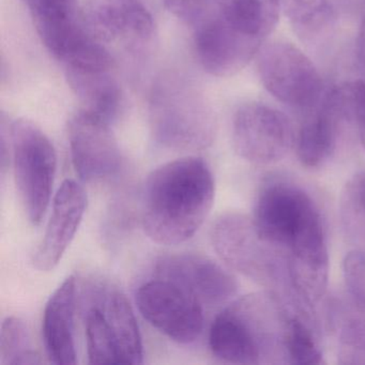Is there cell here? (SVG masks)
<instances>
[{"instance_id":"obj_15","label":"cell","mask_w":365,"mask_h":365,"mask_svg":"<svg viewBox=\"0 0 365 365\" xmlns=\"http://www.w3.org/2000/svg\"><path fill=\"white\" fill-rule=\"evenodd\" d=\"M87 206L82 185L68 179L55 195L52 215L43 239L34 254L33 264L38 270H53L71 245Z\"/></svg>"},{"instance_id":"obj_6","label":"cell","mask_w":365,"mask_h":365,"mask_svg":"<svg viewBox=\"0 0 365 365\" xmlns=\"http://www.w3.org/2000/svg\"><path fill=\"white\" fill-rule=\"evenodd\" d=\"M252 220L264 240L285 252L301 235L324 223L311 195L283 180L270 181L262 187Z\"/></svg>"},{"instance_id":"obj_13","label":"cell","mask_w":365,"mask_h":365,"mask_svg":"<svg viewBox=\"0 0 365 365\" xmlns=\"http://www.w3.org/2000/svg\"><path fill=\"white\" fill-rule=\"evenodd\" d=\"M309 113L294 144L301 164L307 168H318L334 153L339 120L351 114L346 86L324 93L319 104Z\"/></svg>"},{"instance_id":"obj_2","label":"cell","mask_w":365,"mask_h":365,"mask_svg":"<svg viewBox=\"0 0 365 365\" xmlns=\"http://www.w3.org/2000/svg\"><path fill=\"white\" fill-rule=\"evenodd\" d=\"M288 318L274 294L242 297L213 320L209 347L215 358L232 364H267L270 356L286 363Z\"/></svg>"},{"instance_id":"obj_22","label":"cell","mask_w":365,"mask_h":365,"mask_svg":"<svg viewBox=\"0 0 365 365\" xmlns=\"http://www.w3.org/2000/svg\"><path fill=\"white\" fill-rule=\"evenodd\" d=\"M286 363L318 365L324 363L322 348L305 318L289 315L285 336Z\"/></svg>"},{"instance_id":"obj_26","label":"cell","mask_w":365,"mask_h":365,"mask_svg":"<svg viewBox=\"0 0 365 365\" xmlns=\"http://www.w3.org/2000/svg\"><path fill=\"white\" fill-rule=\"evenodd\" d=\"M348 99H349L350 113L356 119L361 144L365 149V76L360 80L346 85Z\"/></svg>"},{"instance_id":"obj_3","label":"cell","mask_w":365,"mask_h":365,"mask_svg":"<svg viewBox=\"0 0 365 365\" xmlns=\"http://www.w3.org/2000/svg\"><path fill=\"white\" fill-rule=\"evenodd\" d=\"M150 125L160 145L177 151L207 148L215 133L210 108L193 89L177 81H164L153 91Z\"/></svg>"},{"instance_id":"obj_5","label":"cell","mask_w":365,"mask_h":365,"mask_svg":"<svg viewBox=\"0 0 365 365\" xmlns=\"http://www.w3.org/2000/svg\"><path fill=\"white\" fill-rule=\"evenodd\" d=\"M211 242L222 262L262 285H273L283 274L281 250L262 238L252 217L224 213L211 228Z\"/></svg>"},{"instance_id":"obj_24","label":"cell","mask_w":365,"mask_h":365,"mask_svg":"<svg viewBox=\"0 0 365 365\" xmlns=\"http://www.w3.org/2000/svg\"><path fill=\"white\" fill-rule=\"evenodd\" d=\"M343 273L354 304L361 313L365 314V251L349 252L343 262Z\"/></svg>"},{"instance_id":"obj_17","label":"cell","mask_w":365,"mask_h":365,"mask_svg":"<svg viewBox=\"0 0 365 365\" xmlns=\"http://www.w3.org/2000/svg\"><path fill=\"white\" fill-rule=\"evenodd\" d=\"M86 302L95 305L112 335L123 364H142L144 359L142 337L131 304L117 286L106 282L91 284Z\"/></svg>"},{"instance_id":"obj_9","label":"cell","mask_w":365,"mask_h":365,"mask_svg":"<svg viewBox=\"0 0 365 365\" xmlns=\"http://www.w3.org/2000/svg\"><path fill=\"white\" fill-rule=\"evenodd\" d=\"M135 299L143 317L177 343H193L204 330L202 305L174 282L162 277L147 282Z\"/></svg>"},{"instance_id":"obj_16","label":"cell","mask_w":365,"mask_h":365,"mask_svg":"<svg viewBox=\"0 0 365 365\" xmlns=\"http://www.w3.org/2000/svg\"><path fill=\"white\" fill-rule=\"evenodd\" d=\"M46 48L63 63L91 38L78 12V0H23Z\"/></svg>"},{"instance_id":"obj_27","label":"cell","mask_w":365,"mask_h":365,"mask_svg":"<svg viewBox=\"0 0 365 365\" xmlns=\"http://www.w3.org/2000/svg\"><path fill=\"white\" fill-rule=\"evenodd\" d=\"M344 205L348 212L365 213V172L356 175L346 185Z\"/></svg>"},{"instance_id":"obj_19","label":"cell","mask_w":365,"mask_h":365,"mask_svg":"<svg viewBox=\"0 0 365 365\" xmlns=\"http://www.w3.org/2000/svg\"><path fill=\"white\" fill-rule=\"evenodd\" d=\"M68 82L83 110L106 123L118 116L123 104L120 87L110 71L66 69Z\"/></svg>"},{"instance_id":"obj_10","label":"cell","mask_w":365,"mask_h":365,"mask_svg":"<svg viewBox=\"0 0 365 365\" xmlns=\"http://www.w3.org/2000/svg\"><path fill=\"white\" fill-rule=\"evenodd\" d=\"M72 162L85 182L108 180L123 168V155L110 123L81 110L69 125Z\"/></svg>"},{"instance_id":"obj_20","label":"cell","mask_w":365,"mask_h":365,"mask_svg":"<svg viewBox=\"0 0 365 365\" xmlns=\"http://www.w3.org/2000/svg\"><path fill=\"white\" fill-rule=\"evenodd\" d=\"M279 7L296 33L304 39L319 35L332 20L329 0H279Z\"/></svg>"},{"instance_id":"obj_18","label":"cell","mask_w":365,"mask_h":365,"mask_svg":"<svg viewBox=\"0 0 365 365\" xmlns=\"http://www.w3.org/2000/svg\"><path fill=\"white\" fill-rule=\"evenodd\" d=\"M76 279H66L48 299L44 309V346L51 362L58 365L76 364L74 315L76 309Z\"/></svg>"},{"instance_id":"obj_4","label":"cell","mask_w":365,"mask_h":365,"mask_svg":"<svg viewBox=\"0 0 365 365\" xmlns=\"http://www.w3.org/2000/svg\"><path fill=\"white\" fill-rule=\"evenodd\" d=\"M10 138L21 202L31 223L39 225L48 210L56 174L54 146L44 132L27 119L12 123Z\"/></svg>"},{"instance_id":"obj_25","label":"cell","mask_w":365,"mask_h":365,"mask_svg":"<svg viewBox=\"0 0 365 365\" xmlns=\"http://www.w3.org/2000/svg\"><path fill=\"white\" fill-rule=\"evenodd\" d=\"M164 7L192 29L200 26L213 9V0H163Z\"/></svg>"},{"instance_id":"obj_1","label":"cell","mask_w":365,"mask_h":365,"mask_svg":"<svg viewBox=\"0 0 365 365\" xmlns=\"http://www.w3.org/2000/svg\"><path fill=\"white\" fill-rule=\"evenodd\" d=\"M215 180L202 158L187 157L153 170L145 183L142 222L149 238L176 245L191 239L208 217Z\"/></svg>"},{"instance_id":"obj_14","label":"cell","mask_w":365,"mask_h":365,"mask_svg":"<svg viewBox=\"0 0 365 365\" xmlns=\"http://www.w3.org/2000/svg\"><path fill=\"white\" fill-rule=\"evenodd\" d=\"M83 25L101 43L147 41L153 20L140 0H89L81 12Z\"/></svg>"},{"instance_id":"obj_7","label":"cell","mask_w":365,"mask_h":365,"mask_svg":"<svg viewBox=\"0 0 365 365\" xmlns=\"http://www.w3.org/2000/svg\"><path fill=\"white\" fill-rule=\"evenodd\" d=\"M257 55L260 80L273 97L305 112L319 104L324 95L322 76L302 51L275 41L262 46Z\"/></svg>"},{"instance_id":"obj_8","label":"cell","mask_w":365,"mask_h":365,"mask_svg":"<svg viewBox=\"0 0 365 365\" xmlns=\"http://www.w3.org/2000/svg\"><path fill=\"white\" fill-rule=\"evenodd\" d=\"M294 128L283 113L262 103H247L232 120V144L239 157L257 165L282 161L294 146Z\"/></svg>"},{"instance_id":"obj_23","label":"cell","mask_w":365,"mask_h":365,"mask_svg":"<svg viewBox=\"0 0 365 365\" xmlns=\"http://www.w3.org/2000/svg\"><path fill=\"white\" fill-rule=\"evenodd\" d=\"M339 362L365 364V320L352 318L344 324L339 334Z\"/></svg>"},{"instance_id":"obj_11","label":"cell","mask_w":365,"mask_h":365,"mask_svg":"<svg viewBox=\"0 0 365 365\" xmlns=\"http://www.w3.org/2000/svg\"><path fill=\"white\" fill-rule=\"evenodd\" d=\"M157 277L178 284L204 307H219L234 298L238 284L234 275L200 254L164 256L155 266Z\"/></svg>"},{"instance_id":"obj_12","label":"cell","mask_w":365,"mask_h":365,"mask_svg":"<svg viewBox=\"0 0 365 365\" xmlns=\"http://www.w3.org/2000/svg\"><path fill=\"white\" fill-rule=\"evenodd\" d=\"M193 31L198 61L205 71L220 78L241 71L262 48V42L235 31L213 10Z\"/></svg>"},{"instance_id":"obj_21","label":"cell","mask_w":365,"mask_h":365,"mask_svg":"<svg viewBox=\"0 0 365 365\" xmlns=\"http://www.w3.org/2000/svg\"><path fill=\"white\" fill-rule=\"evenodd\" d=\"M43 361L33 349L29 329L21 318L8 317L0 332V364L33 365Z\"/></svg>"}]
</instances>
